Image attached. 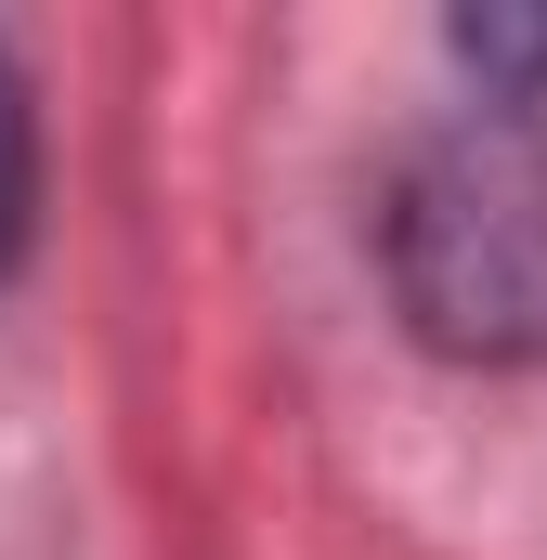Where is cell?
<instances>
[{"label": "cell", "mask_w": 547, "mask_h": 560, "mask_svg": "<svg viewBox=\"0 0 547 560\" xmlns=\"http://www.w3.org/2000/svg\"><path fill=\"white\" fill-rule=\"evenodd\" d=\"M392 287L417 339L469 365L547 352V143L522 118L417 143V170L392 183Z\"/></svg>", "instance_id": "cell-1"}, {"label": "cell", "mask_w": 547, "mask_h": 560, "mask_svg": "<svg viewBox=\"0 0 547 560\" xmlns=\"http://www.w3.org/2000/svg\"><path fill=\"white\" fill-rule=\"evenodd\" d=\"M26 209H39V118H26V79L0 66V275L26 248Z\"/></svg>", "instance_id": "cell-2"}]
</instances>
